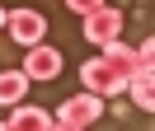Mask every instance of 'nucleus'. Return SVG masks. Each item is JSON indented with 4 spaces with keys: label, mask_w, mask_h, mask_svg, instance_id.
Here are the masks:
<instances>
[{
    "label": "nucleus",
    "mask_w": 155,
    "mask_h": 131,
    "mask_svg": "<svg viewBox=\"0 0 155 131\" xmlns=\"http://www.w3.org/2000/svg\"><path fill=\"white\" fill-rule=\"evenodd\" d=\"M80 80H85V89H89V94H99V98H113V94H122V89H127V75L117 70L108 56L85 61V66H80Z\"/></svg>",
    "instance_id": "f257e3e1"
},
{
    "label": "nucleus",
    "mask_w": 155,
    "mask_h": 131,
    "mask_svg": "<svg viewBox=\"0 0 155 131\" xmlns=\"http://www.w3.org/2000/svg\"><path fill=\"white\" fill-rule=\"evenodd\" d=\"M99 112H104V98H99V94H80V98H66L61 103V112L52 122H57L61 131H75V126H89V122H99Z\"/></svg>",
    "instance_id": "f03ea898"
},
{
    "label": "nucleus",
    "mask_w": 155,
    "mask_h": 131,
    "mask_svg": "<svg viewBox=\"0 0 155 131\" xmlns=\"http://www.w3.org/2000/svg\"><path fill=\"white\" fill-rule=\"evenodd\" d=\"M5 28H10V37H14L19 47H38L42 37H47V19H42L38 9H10Z\"/></svg>",
    "instance_id": "7ed1b4c3"
},
{
    "label": "nucleus",
    "mask_w": 155,
    "mask_h": 131,
    "mask_svg": "<svg viewBox=\"0 0 155 131\" xmlns=\"http://www.w3.org/2000/svg\"><path fill=\"white\" fill-rule=\"evenodd\" d=\"M80 33L89 37V42H113L117 33H122V9H113V5H99L94 14H85V28H80Z\"/></svg>",
    "instance_id": "20e7f679"
},
{
    "label": "nucleus",
    "mask_w": 155,
    "mask_h": 131,
    "mask_svg": "<svg viewBox=\"0 0 155 131\" xmlns=\"http://www.w3.org/2000/svg\"><path fill=\"white\" fill-rule=\"evenodd\" d=\"M24 75H28V80H57V75H61V52L47 47V42L28 47V56H24Z\"/></svg>",
    "instance_id": "39448f33"
},
{
    "label": "nucleus",
    "mask_w": 155,
    "mask_h": 131,
    "mask_svg": "<svg viewBox=\"0 0 155 131\" xmlns=\"http://www.w3.org/2000/svg\"><path fill=\"white\" fill-rule=\"evenodd\" d=\"M127 94H132V103L141 112L155 108V75L146 70V66H136V70H127Z\"/></svg>",
    "instance_id": "423d86ee"
},
{
    "label": "nucleus",
    "mask_w": 155,
    "mask_h": 131,
    "mask_svg": "<svg viewBox=\"0 0 155 131\" xmlns=\"http://www.w3.org/2000/svg\"><path fill=\"white\" fill-rule=\"evenodd\" d=\"M5 126L10 131H52L57 122H52V112H42V108H19V112H10Z\"/></svg>",
    "instance_id": "0eeeda50"
},
{
    "label": "nucleus",
    "mask_w": 155,
    "mask_h": 131,
    "mask_svg": "<svg viewBox=\"0 0 155 131\" xmlns=\"http://www.w3.org/2000/svg\"><path fill=\"white\" fill-rule=\"evenodd\" d=\"M24 94H28V75L24 70H0V103L5 108L24 103Z\"/></svg>",
    "instance_id": "6e6552de"
},
{
    "label": "nucleus",
    "mask_w": 155,
    "mask_h": 131,
    "mask_svg": "<svg viewBox=\"0 0 155 131\" xmlns=\"http://www.w3.org/2000/svg\"><path fill=\"white\" fill-rule=\"evenodd\" d=\"M136 66H146V70L155 66V42H150V37H146L141 47H136Z\"/></svg>",
    "instance_id": "1a4fd4ad"
},
{
    "label": "nucleus",
    "mask_w": 155,
    "mask_h": 131,
    "mask_svg": "<svg viewBox=\"0 0 155 131\" xmlns=\"http://www.w3.org/2000/svg\"><path fill=\"white\" fill-rule=\"evenodd\" d=\"M99 5H108V0H66V9H75V14H94Z\"/></svg>",
    "instance_id": "9d476101"
},
{
    "label": "nucleus",
    "mask_w": 155,
    "mask_h": 131,
    "mask_svg": "<svg viewBox=\"0 0 155 131\" xmlns=\"http://www.w3.org/2000/svg\"><path fill=\"white\" fill-rule=\"evenodd\" d=\"M5 19H10V9H0V28H5Z\"/></svg>",
    "instance_id": "9b49d317"
}]
</instances>
